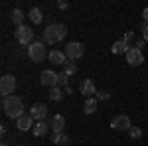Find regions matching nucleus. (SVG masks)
<instances>
[{
  "instance_id": "23",
  "label": "nucleus",
  "mask_w": 148,
  "mask_h": 146,
  "mask_svg": "<svg viewBox=\"0 0 148 146\" xmlns=\"http://www.w3.org/2000/svg\"><path fill=\"white\" fill-rule=\"evenodd\" d=\"M128 134H130V138H134V140H138V138L142 136V128H140V126H132V128L128 130Z\"/></svg>"
},
{
  "instance_id": "20",
  "label": "nucleus",
  "mask_w": 148,
  "mask_h": 146,
  "mask_svg": "<svg viewBox=\"0 0 148 146\" xmlns=\"http://www.w3.org/2000/svg\"><path fill=\"white\" fill-rule=\"evenodd\" d=\"M56 144H59V146H63V144H67L69 142V138H67V134L65 132H53V138H51Z\"/></svg>"
},
{
  "instance_id": "7",
  "label": "nucleus",
  "mask_w": 148,
  "mask_h": 146,
  "mask_svg": "<svg viewBox=\"0 0 148 146\" xmlns=\"http://www.w3.org/2000/svg\"><path fill=\"white\" fill-rule=\"evenodd\" d=\"M40 81H42V85H44V87L53 89V87H57V85H59V75H57L56 71H51V69H46V71H42Z\"/></svg>"
},
{
  "instance_id": "10",
  "label": "nucleus",
  "mask_w": 148,
  "mask_h": 146,
  "mask_svg": "<svg viewBox=\"0 0 148 146\" xmlns=\"http://www.w3.org/2000/svg\"><path fill=\"white\" fill-rule=\"evenodd\" d=\"M30 114L34 117V121H46V117H47V107L44 105V103H34L32 105V109H30Z\"/></svg>"
},
{
  "instance_id": "9",
  "label": "nucleus",
  "mask_w": 148,
  "mask_h": 146,
  "mask_svg": "<svg viewBox=\"0 0 148 146\" xmlns=\"http://www.w3.org/2000/svg\"><path fill=\"white\" fill-rule=\"evenodd\" d=\"M111 128H114V130H130L132 124H130V119L126 114H116L111 121Z\"/></svg>"
},
{
  "instance_id": "24",
  "label": "nucleus",
  "mask_w": 148,
  "mask_h": 146,
  "mask_svg": "<svg viewBox=\"0 0 148 146\" xmlns=\"http://www.w3.org/2000/svg\"><path fill=\"white\" fill-rule=\"evenodd\" d=\"M123 42H125V44H128L130 47H132V45H134V34H132V32H126L125 38H123Z\"/></svg>"
},
{
  "instance_id": "22",
  "label": "nucleus",
  "mask_w": 148,
  "mask_h": 146,
  "mask_svg": "<svg viewBox=\"0 0 148 146\" xmlns=\"http://www.w3.org/2000/svg\"><path fill=\"white\" fill-rule=\"evenodd\" d=\"M61 97H63V93L59 87H53V89H49V99L51 101H61Z\"/></svg>"
},
{
  "instance_id": "18",
  "label": "nucleus",
  "mask_w": 148,
  "mask_h": 146,
  "mask_svg": "<svg viewBox=\"0 0 148 146\" xmlns=\"http://www.w3.org/2000/svg\"><path fill=\"white\" fill-rule=\"evenodd\" d=\"M28 18L32 20V24H42L44 14H42V10H40V8H32V10L28 12Z\"/></svg>"
},
{
  "instance_id": "2",
  "label": "nucleus",
  "mask_w": 148,
  "mask_h": 146,
  "mask_svg": "<svg viewBox=\"0 0 148 146\" xmlns=\"http://www.w3.org/2000/svg\"><path fill=\"white\" fill-rule=\"evenodd\" d=\"M65 36H67V28L63 24H51V26H47L44 30V40L42 42L46 45H53L57 42H61Z\"/></svg>"
},
{
  "instance_id": "8",
  "label": "nucleus",
  "mask_w": 148,
  "mask_h": 146,
  "mask_svg": "<svg viewBox=\"0 0 148 146\" xmlns=\"http://www.w3.org/2000/svg\"><path fill=\"white\" fill-rule=\"evenodd\" d=\"M125 57H126V63L132 65V67H138V65L144 63V53H142V49H136V47H130Z\"/></svg>"
},
{
  "instance_id": "12",
  "label": "nucleus",
  "mask_w": 148,
  "mask_h": 146,
  "mask_svg": "<svg viewBox=\"0 0 148 146\" xmlns=\"http://www.w3.org/2000/svg\"><path fill=\"white\" fill-rule=\"evenodd\" d=\"M47 59H49L51 63H56V65H61V67L67 63V56H65V51H59V49H51L49 56H47Z\"/></svg>"
},
{
  "instance_id": "27",
  "label": "nucleus",
  "mask_w": 148,
  "mask_h": 146,
  "mask_svg": "<svg viewBox=\"0 0 148 146\" xmlns=\"http://www.w3.org/2000/svg\"><path fill=\"white\" fill-rule=\"evenodd\" d=\"M142 40L148 42V24H144V22H142Z\"/></svg>"
},
{
  "instance_id": "11",
  "label": "nucleus",
  "mask_w": 148,
  "mask_h": 146,
  "mask_svg": "<svg viewBox=\"0 0 148 146\" xmlns=\"http://www.w3.org/2000/svg\"><path fill=\"white\" fill-rule=\"evenodd\" d=\"M16 126H18L22 132H26L28 128H34V117H32L30 112H24L22 117L16 121Z\"/></svg>"
},
{
  "instance_id": "15",
  "label": "nucleus",
  "mask_w": 148,
  "mask_h": 146,
  "mask_svg": "<svg viewBox=\"0 0 148 146\" xmlns=\"http://www.w3.org/2000/svg\"><path fill=\"white\" fill-rule=\"evenodd\" d=\"M49 123H46V121H40V123L34 124V128H32V132H34V136H38V138H42V136H46L47 132H49Z\"/></svg>"
},
{
  "instance_id": "5",
  "label": "nucleus",
  "mask_w": 148,
  "mask_h": 146,
  "mask_svg": "<svg viewBox=\"0 0 148 146\" xmlns=\"http://www.w3.org/2000/svg\"><path fill=\"white\" fill-rule=\"evenodd\" d=\"M16 77L14 75H2L0 79V93H2V97H10L14 95V91H16Z\"/></svg>"
},
{
  "instance_id": "25",
  "label": "nucleus",
  "mask_w": 148,
  "mask_h": 146,
  "mask_svg": "<svg viewBox=\"0 0 148 146\" xmlns=\"http://www.w3.org/2000/svg\"><path fill=\"white\" fill-rule=\"evenodd\" d=\"M111 95H109V91H97V99L99 101H107Z\"/></svg>"
},
{
  "instance_id": "14",
  "label": "nucleus",
  "mask_w": 148,
  "mask_h": 146,
  "mask_svg": "<svg viewBox=\"0 0 148 146\" xmlns=\"http://www.w3.org/2000/svg\"><path fill=\"white\" fill-rule=\"evenodd\" d=\"M49 126H51L53 132H63V128H65V117L63 114H53L51 121H49Z\"/></svg>"
},
{
  "instance_id": "26",
  "label": "nucleus",
  "mask_w": 148,
  "mask_h": 146,
  "mask_svg": "<svg viewBox=\"0 0 148 146\" xmlns=\"http://www.w3.org/2000/svg\"><path fill=\"white\" fill-rule=\"evenodd\" d=\"M69 75H65V73H63V71H61V73H59V85H63V87H69L67 85V81H69Z\"/></svg>"
},
{
  "instance_id": "31",
  "label": "nucleus",
  "mask_w": 148,
  "mask_h": 146,
  "mask_svg": "<svg viewBox=\"0 0 148 146\" xmlns=\"http://www.w3.org/2000/svg\"><path fill=\"white\" fill-rule=\"evenodd\" d=\"M2 146H8V144H2Z\"/></svg>"
},
{
  "instance_id": "29",
  "label": "nucleus",
  "mask_w": 148,
  "mask_h": 146,
  "mask_svg": "<svg viewBox=\"0 0 148 146\" xmlns=\"http://www.w3.org/2000/svg\"><path fill=\"white\" fill-rule=\"evenodd\" d=\"M142 45H144V40H136L132 47H136V49H142Z\"/></svg>"
},
{
  "instance_id": "21",
  "label": "nucleus",
  "mask_w": 148,
  "mask_h": 146,
  "mask_svg": "<svg viewBox=\"0 0 148 146\" xmlns=\"http://www.w3.org/2000/svg\"><path fill=\"white\" fill-rule=\"evenodd\" d=\"M61 69H63L65 75H75V73H77V65H75V61H67Z\"/></svg>"
},
{
  "instance_id": "6",
  "label": "nucleus",
  "mask_w": 148,
  "mask_h": 146,
  "mask_svg": "<svg viewBox=\"0 0 148 146\" xmlns=\"http://www.w3.org/2000/svg\"><path fill=\"white\" fill-rule=\"evenodd\" d=\"M63 51H65V56H67V61H75V59H79V57L83 56L85 47H83L81 42H71V44H67V47H65Z\"/></svg>"
},
{
  "instance_id": "3",
  "label": "nucleus",
  "mask_w": 148,
  "mask_h": 146,
  "mask_svg": "<svg viewBox=\"0 0 148 146\" xmlns=\"http://www.w3.org/2000/svg\"><path fill=\"white\" fill-rule=\"evenodd\" d=\"M47 56H49V53L46 51V47H44V42H34L32 45H28V57H30L34 63L44 61Z\"/></svg>"
},
{
  "instance_id": "13",
  "label": "nucleus",
  "mask_w": 148,
  "mask_h": 146,
  "mask_svg": "<svg viewBox=\"0 0 148 146\" xmlns=\"http://www.w3.org/2000/svg\"><path fill=\"white\" fill-rule=\"evenodd\" d=\"M81 93H83L87 99L97 97V87H95V83H93L91 79H85V81L81 83Z\"/></svg>"
},
{
  "instance_id": "19",
  "label": "nucleus",
  "mask_w": 148,
  "mask_h": 146,
  "mask_svg": "<svg viewBox=\"0 0 148 146\" xmlns=\"http://www.w3.org/2000/svg\"><path fill=\"white\" fill-rule=\"evenodd\" d=\"M10 18H12V22L16 24V28L18 26H24V12L20 10V8H14L10 14Z\"/></svg>"
},
{
  "instance_id": "1",
  "label": "nucleus",
  "mask_w": 148,
  "mask_h": 146,
  "mask_svg": "<svg viewBox=\"0 0 148 146\" xmlns=\"http://www.w3.org/2000/svg\"><path fill=\"white\" fill-rule=\"evenodd\" d=\"M2 109L6 112L8 119H20L24 114V103L18 95H10V97H2Z\"/></svg>"
},
{
  "instance_id": "4",
  "label": "nucleus",
  "mask_w": 148,
  "mask_h": 146,
  "mask_svg": "<svg viewBox=\"0 0 148 146\" xmlns=\"http://www.w3.org/2000/svg\"><path fill=\"white\" fill-rule=\"evenodd\" d=\"M14 38H16L18 44H22V45H32V44H34V32H32V28H28L26 24L16 28Z\"/></svg>"
},
{
  "instance_id": "30",
  "label": "nucleus",
  "mask_w": 148,
  "mask_h": 146,
  "mask_svg": "<svg viewBox=\"0 0 148 146\" xmlns=\"http://www.w3.org/2000/svg\"><path fill=\"white\" fill-rule=\"evenodd\" d=\"M142 22L148 24V8H144V12H142Z\"/></svg>"
},
{
  "instance_id": "17",
  "label": "nucleus",
  "mask_w": 148,
  "mask_h": 146,
  "mask_svg": "<svg viewBox=\"0 0 148 146\" xmlns=\"http://www.w3.org/2000/svg\"><path fill=\"white\" fill-rule=\"evenodd\" d=\"M97 103H99V99H97V97L85 99V103H83V112H85V114H93V112L97 111Z\"/></svg>"
},
{
  "instance_id": "16",
  "label": "nucleus",
  "mask_w": 148,
  "mask_h": 146,
  "mask_svg": "<svg viewBox=\"0 0 148 146\" xmlns=\"http://www.w3.org/2000/svg\"><path fill=\"white\" fill-rule=\"evenodd\" d=\"M111 49H113L114 56H123V53L126 56V53H128V49H130V45L125 44L123 40H119V42H114V44H113V47H111Z\"/></svg>"
},
{
  "instance_id": "28",
  "label": "nucleus",
  "mask_w": 148,
  "mask_h": 146,
  "mask_svg": "<svg viewBox=\"0 0 148 146\" xmlns=\"http://www.w3.org/2000/svg\"><path fill=\"white\" fill-rule=\"evenodd\" d=\"M57 8H59V10H67L69 4L65 2V0H59V2H57Z\"/></svg>"
}]
</instances>
